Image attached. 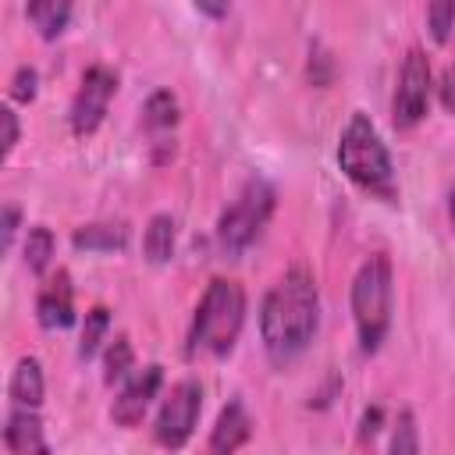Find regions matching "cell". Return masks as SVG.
Returning <instances> with one entry per match:
<instances>
[{"instance_id":"obj_1","label":"cell","mask_w":455,"mask_h":455,"mask_svg":"<svg viewBox=\"0 0 455 455\" xmlns=\"http://www.w3.org/2000/svg\"><path fill=\"white\" fill-rule=\"evenodd\" d=\"M320 323L316 281L306 267H291L259 306V338L274 363H291L313 341Z\"/></svg>"},{"instance_id":"obj_2","label":"cell","mask_w":455,"mask_h":455,"mask_svg":"<svg viewBox=\"0 0 455 455\" xmlns=\"http://www.w3.org/2000/svg\"><path fill=\"white\" fill-rule=\"evenodd\" d=\"M338 164L345 171V178L366 192L370 199H380L387 206L398 203V178H395V164H391V153L380 139V132L373 128V121L355 110L348 117V124L341 128V139H338Z\"/></svg>"},{"instance_id":"obj_3","label":"cell","mask_w":455,"mask_h":455,"mask_svg":"<svg viewBox=\"0 0 455 455\" xmlns=\"http://www.w3.org/2000/svg\"><path fill=\"white\" fill-rule=\"evenodd\" d=\"M245 323V291L231 277H213L188 327V355H228Z\"/></svg>"},{"instance_id":"obj_4","label":"cell","mask_w":455,"mask_h":455,"mask_svg":"<svg viewBox=\"0 0 455 455\" xmlns=\"http://www.w3.org/2000/svg\"><path fill=\"white\" fill-rule=\"evenodd\" d=\"M391 302H395V281H391V259L384 252H373L363 259V267L352 277V320L359 334L363 352H377L391 327Z\"/></svg>"},{"instance_id":"obj_5","label":"cell","mask_w":455,"mask_h":455,"mask_svg":"<svg viewBox=\"0 0 455 455\" xmlns=\"http://www.w3.org/2000/svg\"><path fill=\"white\" fill-rule=\"evenodd\" d=\"M274 199H277V192H274L270 181L249 178L245 188L235 196V203L217 220V242H220V249L231 252V256L242 252V249H249L259 238V231L267 228V220L274 213Z\"/></svg>"},{"instance_id":"obj_6","label":"cell","mask_w":455,"mask_h":455,"mask_svg":"<svg viewBox=\"0 0 455 455\" xmlns=\"http://www.w3.org/2000/svg\"><path fill=\"white\" fill-rule=\"evenodd\" d=\"M199 409H203V387L199 380L185 377L171 387V395L164 398L160 412H156V423H153V437L160 448L167 451H181L199 423Z\"/></svg>"},{"instance_id":"obj_7","label":"cell","mask_w":455,"mask_h":455,"mask_svg":"<svg viewBox=\"0 0 455 455\" xmlns=\"http://www.w3.org/2000/svg\"><path fill=\"white\" fill-rule=\"evenodd\" d=\"M427 103H430V60L423 50H409L402 68H398V85L391 96V121L395 128H416L427 117Z\"/></svg>"},{"instance_id":"obj_8","label":"cell","mask_w":455,"mask_h":455,"mask_svg":"<svg viewBox=\"0 0 455 455\" xmlns=\"http://www.w3.org/2000/svg\"><path fill=\"white\" fill-rule=\"evenodd\" d=\"M117 92V71L107 68V64H89L82 71V82H78V92L71 100V110H68V124L75 135H92L103 117H107V107Z\"/></svg>"},{"instance_id":"obj_9","label":"cell","mask_w":455,"mask_h":455,"mask_svg":"<svg viewBox=\"0 0 455 455\" xmlns=\"http://www.w3.org/2000/svg\"><path fill=\"white\" fill-rule=\"evenodd\" d=\"M160 384H164V370H160L156 363L135 370V373L124 380V387L117 391L114 405H110V419H114L117 427H135V423L146 416L149 402L156 398Z\"/></svg>"},{"instance_id":"obj_10","label":"cell","mask_w":455,"mask_h":455,"mask_svg":"<svg viewBox=\"0 0 455 455\" xmlns=\"http://www.w3.org/2000/svg\"><path fill=\"white\" fill-rule=\"evenodd\" d=\"M142 128L153 146V160L164 164L174 156V128H178V100L167 89H156L142 103Z\"/></svg>"},{"instance_id":"obj_11","label":"cell","mask_w":455,"mask_h":455,"mask_svg":"<svg viewBox=\"0 0 455 455\" xmlns=\"http://www.w3.org/2000/svg\"><path fill=\"white\" fill-rule=\"evenodd\" d=\"M36 316H39V323L50 327V331L75 323V288H71V274H68V270H57V274L39 288Z\"/></svg>"},{"instance_id":"obj_12","label":"cell","mask_w":455,"mask_h":455,"mask_svg":"<svg viewBox=\"0 0 455 455\" xmlns=\"http://www.w3.org/2000/svg\"><path fill=\"white\" fill-rule=\"evenodd\" d=\"M249 437H252V416L235 398V402H228L220 409V416H217V423L210 430V455H235Z\"/></svg>"},{"instance_id":"obj_13","label":"cell","mask_w":455,"mask_h":455,"mask_svg":"<svg viewBox=\"0 0 455 455\" xmlns=\"http://www.w3.org/2000/svg\"><path fill=\"white\" fill-rule=\"evenodd\" d=\"M4 444L11 455H50L39 412L36 409H11L7 427H4Z\"/></svg>"},{"instance_id":"obj_14","label":"cell","mask_w":455,"mask_h":455,"mask_svg":"<svg viewBox=\"0 0 455 455\" xmlns=\"http://www.w3.org/2000/svg\"><path fill=\"white\" fill-rule=\"evenodd\" d=\"M43 391H46V380H43L39 359H32V355L18 359V366L11 370V380H7V395H11L14 409H39Z\"/></svg>"},{"instance_id":"obj_15","label":"cell","mask_w":455,"mask_h":455,"mask_svg":"<svg viewBox=\"0 0 455 455\" xmlns=\"http://www.w3.org/2000/svg\"><path fill=\"white\" fill-rule=\"evenodd\" d=\"M75 249L85 252H114L128 245V224L124 220H96V224H82L71 235Z\"/></svg>"},{"instance_id":"obj_16","label":"cell","mask_w":455,"mask_h":455,"mask_svg":"<svg viewBox=\"0 0 455 455\" xmlns=\"http://www.w3.org/2000/svg\"><path fill=\"white\" fill-rule=\"evenodd\" d=\"M174 238H178V220L171 213H156L149 217L146 224V235H142V252L149 263H167L174 256Z\"/></svg>"},{"instance_id":"obj_17","label":"cell","mask_w":455,"mask_h":455,"mask_svg":"<svg viewBox=\"0 0 455 455\" xmlns=\"http://www.w3.org/2000/svg\"><path fill=\"white\" fill-rule=\"evenodd\" d=\"M25 18L39 28L43 39H57V36L68 28L71 4H64V0H36V4L25 7Z\"/></svg>"},{"instance_id":"obj_18","label":"cell","mask_w":455,"mask_h":455,"mask_svg":"<svg viewBox=\"0 0 455 455\" xmlns=\"http://www.w3.org/2000/svg\"><path fill=\"white\" fill-rule=\"evenodd\" d=\"M132 370H135V348L124 334H117L103 352V377L114 384V380H128Z\"/></svg>"},{"instance_id":"obj_19","label":"cell","mask_w":455,"mask_h":455,"mask_svg":"<svg viewBox=\"0 0 455 455\" xmlns=\"http://www.w3.org/2000/svg\"><path fill=\"white\" fill-rule=\"evenodd\" d=\"M53 245L57 242H53V231L46 224L28 228V238H25V267L32 274H43L50 267V259H53Z\"/></svg>"},{"instance_id":"obj_20","label":"cell","mask_w":455,"mask_h":455,"mask_svg":"<svg viewBox=\"0 0 455 455\" xmlns=\"http://www.w3.org/2000/svg\"><path fill=\"white\" fill-rule=\"evenodd\" d=\"M107 327H110V313H107L103 306H92V309L85 313V327H82V341H78V355H82V359H92V355L100 352Z\"/></svg>"},{"instance_id":"obj_21","label":"cell","mask_w":455,"mask_h":455,"mask_svg":"<svg viewBox=\"0 0 455 455\" xmlns=\"http://www.w3.org/2000/svg\"><path fill=\"white\" fill-rule=\"evenodd\" d=\"M387 455H419V427H416L412 409H402V412H398L395 430H391V448H387Z\"/></svg>"},{"instance_id":"obj_22","label":"cell","mask_w":455,"mask_h":455,"mask_svg":"<svg viewBox=\"0 0 455 455\" xmlns=\"http://www.w3.org/2000/svg\"><path fill=\"white\" fill-rule=\"evenodd\" d=\"M427 25H430V36L437 43H444L455 28V0H437L427 7Z\"/></svg>"},{"instance_id":"obj_23","label":"cell","mask_w":455,"mask_h":455,"mask_svg":"<svg viewBox=\"0 0 455 455\" xmlns=\"http://www.w3.org/2000/svg\"><path fill=\"white\" fill-rule=\"evenodd\" d=\"M36 85H39V75H36V68L21 64V68L14 71V78H11V100H18V103H28V100H36Z\"/></svg>"},{"instance_id":"obj_24","label":"cell","mask_w":455,"mask_h":455,"mask_svg":"<svg viewBox=\"0 0 455 455\" xmlns=\"http://www.w3.org/2000/svg\"><path fill=\"white\" fill-rule=\"evenodd\" d=\"M0 124H4V156H11L14 146H18V114L11 107H4L0 110Z\"/></svg>"},{"instance_id":"obj_25","label":"cell","mask_w":455,"mask_h":455,"mask_svg":"<svg viewBox=\"0 0 455 455\" xmlns=\"http://www.w3.org/2000/svg\"><path fill=\"white\" fill-rule=\"evenodd\" d=\"M18 220H21V213H18V206H4V249H11V242H14V231H18Z\"/></svg>"},{"instance_id":"obj_26","label":"cell","mask_w":455,"mask_h":455,"mask_svg":"<svg viewBox=\"0 0 455 455\" xmlns=\"http://www.w3.org/2000/svg\"><path fill=\"white\" fill-rule=\"evenodd\" d=\"M441 103L448 107V110H455V64L444 71V78H441Z\"/></svg>"},{"instance_id":"obj_27","label":"cell","mask_w":455,"mask_h":455,"mask_svg":"<svg viewBox=\"0 0 455 455\" xmlns=\"http://www.w3.org/2000/svg\"><path fill=\"white\" fill-rule=\"evenodd\" d=\"M380 405H373V409H366L363 412V427H359V437H370V434H377V423H380Z\"/></svg>"},{"instance_id":"obj_28","label":"cell","mask_w":455,"mask_h":455,"mask_svg":"<svg viewBox=\"0 0 455 455\" xmlns=\"http://www.w3.org/2000/svg\"><path fill=\"white\" fill-rule=\"evenodd\" d=\"M196 11H199V14H210V18H228V11H231V7H228V4H210V0H199V4H196Z\"/></svg>"},{"instance_id":"obj_29","label":"cell","mask_w":455,"mask_h":455,"mask_svg":"<svg viewBox=\"0 0 455 455\" xmlns=\"http://www.w3.org/2000/svg\"><path fill=\"white\" fill-rule=\"evenodd\" d=\"M448 213H451V231H455V192H451V203H448Z\"/></svg>"}]
</instances>
